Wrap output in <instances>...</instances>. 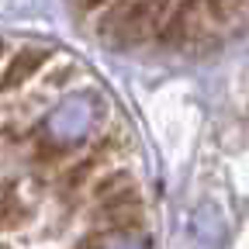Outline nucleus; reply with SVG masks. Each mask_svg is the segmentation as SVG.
<instances>
[{
  "label": "nucleus",
  "instance_id": "obj_1",
  "mask_svg": "<svg viewBox=\"0 0 249 249\" xmlns=\"http://www.w3.org/2000/svg\"><path fill=\"white\" fill-rule=\"evenodd\" d=\"M156 35H160V42H166V45L191 49V45H201V42L214 38L218 24L211 21L204 0H173L166 7V14L160 18Z\"/></svg>",
  "mask_w": 249,
  "mask_h": 249
},
{
  "label": "nucleus",
  "instance_id": "obj_2",
  "mask_svg": "<svg viewBox=\"0 0 249 249\" xmlns=\"http://www.w3.org/2000/svg\"><path fill=\"white\" fill-rule=\"evenodd\" d=\"M49 62V49H38V45H28L21 52H14L7 62H4V76H0V90H18L24 87L31 76H35L42 66Z\"/></svg>",
  "mask_w": 249,
  "mask_h": 249
},
{
  "label": "nucleus",
  "instance_id": "obj_3",
  "mask_svg": "<svg viewBox=\"0 0 249 249\" xmlns=\"http://www.w3.org/2000/svg\"><path fill=\"white\" fill-rule=\"evenodd\" d=\"M4 52H7V45H4V42H0V59H4Z\"/></svg>",
  "mask_w": 249,
  "mask_h": 249
}]
</instances>
